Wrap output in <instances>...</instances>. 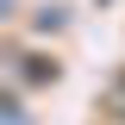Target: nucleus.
I'll return each instance as SVG.
<instances>
[{"mask_svg":"<svg viewBox=\"0 0 125 125\" xmlns=\"http://www.w3.org/2000/svg\"><path fill=\"white\" fill-rule=\"evenodd\" d=\"M100 113H106L113 125H125V69L106 75V88H100Z\"/></svg>","mask_w":125,"mask_h":125,"instance_id":"nucleus-1","label":"nucleus"}]
</instances>
